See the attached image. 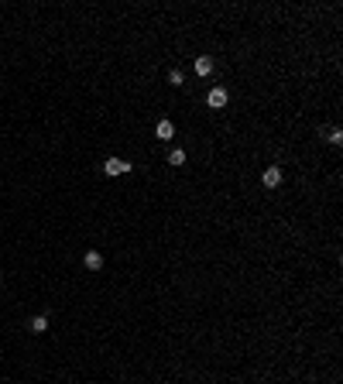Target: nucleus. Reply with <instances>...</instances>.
Here are the masks:
<instances>
[{
	"instance_id": "f257e3e1",
	"label": "nucleus",
	"mask_w": 343,
	"mask_h": 384,
	"mask_svg": "<svg viewBox=\"0 0 343 384\" xmlns=\"http://www.w3.org/2000/svg\"><path fill=\"white\" fill-rule=\"evenodd\" d=\"M131 172V161L124 158H106L103 161V175H127Z\"/></svg>"
},
{
	"instance_id": "f03ea898",
	"label": "nucleus",
	"mask_w": 343,
	"mask_h": 384,
	"mask_svg": "<svg viewBox=\"0 0 343 384\" xmlns=\"http://www.w3.org/2000/svg\"><path fill=\"white\" fill-rule=\"evenodd\" d=\"M282 179H285V175H282V168H278V165H268V168L261 172V182L268 185V189H278V185H282Z\"/></svg>"
},
{
	"instance_id": "7ed1b4c3",
	"label": "nucleus",
	"mask_w": 343,
	"mask_h": 384,
	"mask_svg": "<svg viewBox=\"0 0 343 384\" xmlns=\"http://www.w3.org/2000/svg\"><path fill=\"white\" fill-rule=\"evenodd\" d=\"M227 100H230V96H227V90H220V86H217V90H209V93H206V103H209L213 110L227 106Z\"/></svg>"
},
{
	"instance_id": "20e7f679",
	"label": "nucleus",
	"mask_w": 343,
	"mask_h": 384,
	"mask_svg": "<svg viewBox=\"0 0 343 384\" xmlns=\"http://www.w3.org/2000/svg\"><path fill=\"white\" fill-rule=\"evenodd\" d=\"M155 134H158V141H172V137H175V124H172V120H158V124H155Z\"/></svg>"
},
{
	"instance_id": "39448f33",
	"label": "nucleus",
	"mask_w": 343,
	"mask_h": 384,
	"mask_svg": "<svg viewBox=\"0 0 343 384\" xmlns=\"http://www.w3.org/2000/svg\"><path fill=\"white\" fill-rule=\"evenodd\" d=\"M82 264H86L90 271H100V268H103V254H100V250H86V258H82Z\"/></svg>"
},
{
	"instance_id": "423d86ee",
	"label": "nucleus",
	"mask_w": 343,
	"mask_h": 384,
	"mask_svg": "<svg viewBox=\"0 0 343 384\" xmlns=\"http://www.w3.org/2000/svg\"><path fill=\"white\" fill-rule=\"evenodd\" d=\"M196 72H199V76H209V72H213V58L199 55V58H196Z\"/></svg>"
},
{
	"instance_id": "0eeeda50",
	"label": "nucleus",
	"mask_w": 343,
	"mask_h": 384,
	"mask_svg": "<svg viewBox=\"0 0 343 384\" xmlns=\"http://www.w3.org/2000/svg\"><path fill=\"white\" fill-rule=\"evenodd\" d=\"M28 329H31V333H45L48 329V316H34L31 323H28Z\"/></svg>"
},
{
	"instance_id": "6e6552de",
	"label": "nucleus",
	"mask_w": 343,
	"mask_h": 384,
	"mask_svg": "<svg viewBox=\"0 0 343 384\" xmlns=\"http://www.w3.org/2000/svg\"><path fill=\"white\" fill-rule=\"evenodd\" d=\"M168 165H175V168H179V165H185V151H182V147H175V151L168 155Z\"/></svg>"
},
{
	"instance_id": "1a4fd4ad",
	"label": "nucleus",
	"mask_w": 343,
	"mask_h": 384,
	"mask_svg": "<svg viewBox=\"0 0 343 384\" xmlns=\"http://www.w3.org/2000/svg\"><path fill=\"white\" fill-rule=\"evenodd\" d=\"M182 82H185V76L179 72V69H172L168 72V86H182Z\"/></svg>"
},
{
	"instance_id": "9d476101",
	"label": "nucleus",
	"mask_w": 343,
	"mask_h": 384,
	"mask_svg": "<svg viewBox=\"0 0 343 384\" xmlns=\"http://www.w3.org/2000/svg\"><path fill=\"white\" fill-rule=\"evenodd\" d=\"M326 141H330V144H336V147H340V144H343V131H340V127H333V131H330V137H326Z\"/></svg>"
},
{
	"instance_id": "9b49d317",
	"label": "nucleus",
	"mask_w": 343,
	"mask_h": 384,
	"mask_svg": "<svg viewBox=\"0 0 343 384\" xmlns=\"http://www.w3.org/2000/svg\"><path fill=\"white\" fill-rule=\"evenodd\" d=\"M0 282H4V271H0Z\"/></svg>"
}]
</instances>
